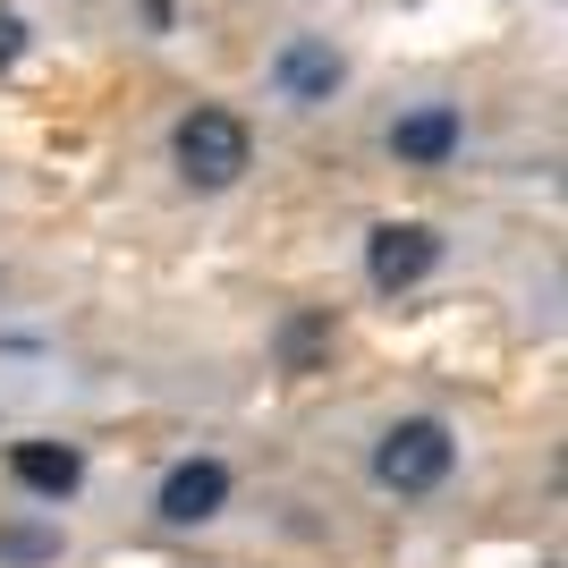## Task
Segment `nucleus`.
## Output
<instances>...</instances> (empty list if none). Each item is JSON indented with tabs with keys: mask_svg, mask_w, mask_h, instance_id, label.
<instances>
[{
	"mask_svg": "<svg viewBox=\"0 0 568 568\" xmlns=\"http://www.w3.org/2000/svg\"><path fill=\"white\" fill-rule=\"evenodd\" d=\"M458 467H467V442L433 407H407V416L374 425V442H365V484L382 500H442L458 484Z\"/></svg>",
	"mask_w": 568,
	"mask_h": 568,
	"instance_id": "f257e3e1",
	"label": "nucleus"
},
{
	"mask_svg": "<svg viewBox=\"0 0 568 568\" xmlns=\"http://www.w3.org/2000/svg\"><path fill=\"white\" fill-rule=\"evenodd\" d=\"M246 170H255V128L230 102H187L170 119V179L187 195H230L246 187Z\"/></svg>",
	"mask_w": 568,
	"mask_h": 568,
	"instance_id": "f03ea898",
	"label": "nucleus"
},
{
	"mask_svg": "<svg viewBox=\"0 0 568 568\" xmlns=\"http://www.w3.org/2000/svg\"><path fill=\"white\" fill-rule=\"evenodd\" d=\"M230 500H237V467L221 450H187V458H170L162 475H153V526L162 535H204V526L230 518Z\"/></svg>",
	"mask_w": 568,
	"mask_h": 568,
	"instance_id": "7ed1b4c3",
	"label": "nucleus"
},
{
	"mask_svg": "<svg viewBox=\"0 0 568 568\" xmlns=\"http://www.w3.org/2000/svg\"><path fill=\"white\" fill-rule=\"evenodd\" d=\"M263 94L281 102V111H332L339 94H348V51L332 43V34H314V26H297V34H281L272 43V60H263Z\"/></svg>",
	"mask_w": 568,
	"mask_h": 568,
	"instance_id": "20e7f679",
	"label": "nucleus"
},
{
	"mask_svg": "<svg viewBox=\"0 0 568 568\" xmlns=\"http://www.w3.org/2000/svg\"><path fill=\"white\" fill-rule=\"evenodd\" d=\"M382 153L399 170H416V179H442V170H458V153H467V111H458L450 94L399 102V111L382 119Z\"/></svg>",
	"mask_w": 568,
	"mask_h": 568,
	"instance_id": "39448f33",
	"label": "nucleus"
},
{
	"mask_svg": "<svg viewBox=\"0 0 568 568\" xmlns=\"http://www.w3.org/2000/svg\"><path fill=\"white\" fill-rule=\"evenodd\" d=\"M442 263H450V237L433 221H374L365 230V288L374 297H416Z\"/></svg>",
	"mask_w": 568,
	"mask_h": 568,
	"instance_id": "423d86ee",
	"label": "nucleus"
},
{
	"mask_svg": "<svg viewBox=\"0 0 568 568\" xmlns=\"http://www.w3.org/2000/svg\"><path fill=\"white\" fill-rule=\"evenodd\" d=\"M0 467H9V484H18L34 509H69V500L85 493V442H60V433H26V442H9Z\"/></svg>",
	"mask_w": 568,
	"mask_h": 568,
	"instance_id": "0eeeda50",
	"label": "nucleus"
},
{
	"mask_svg": "<svg viewBox=\"0 0 568 568\" xmlns=\"http://www.w3.org/2000/svg\"><path fill=\"white\" fill-rule=\"evenodd\" d=\"M263 348H272V365H281L288 382H306V374H323L332 365V348H339V314L332 306H288L272 332H263Z\"/></svg>",
	"mask_w": 568,
	"mask_h": 568,
	"instance_id": "6e6552de",
	"label": "nucleus"
},
{
	"mask_svg": "<svg viewBox=\"0 0 568 568\" xmlns=\"http://www.w3.org/2000/svg\"><path fill=\"white\" fill-rule=\"evenodd\" d=\"M69 560V535L43 509H9L0 518V568H60Z\"/></svg>",
	"mask_w": 568,
	"mask_h": 568,
	"instance_id": "1a4fd4ad",
	"label": "nucleus"
},
{
	"mask_svg": "<svg viewBox=\"0 0 568 568\" xmlns=\"http://www.w3.org/2000/svg\"><path fill=\"white\" fill-rule=\"evenodd\" d=\"M18 60H26V18H18V9H0V77L18 69Z\"/></svg>",
	"mask_w": 568,
	"mask_h": 568,
	"instance_id": "9d476101",
	"label": "nucleus"
},
{
	"mask_svg": "<svg viewBox=\"0 0 568 568\" xmlns=\"http://www.w3.org/2000/svg\"><path fill=\"white\" fill-rule=\"evenodd\" d=\"M144 26H153V34H170V26H179V9H170V0H144Z\"/></svg>",
	"mask_w": 568,
	"mask_h": 568,
	"instance_id": "9b49d317",
	"label": "nucleus"
}]
</instances>
